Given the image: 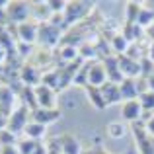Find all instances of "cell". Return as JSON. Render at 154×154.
<instances>
[{
  "mask_svg": "<svg viewBox=\"0 0 154 154\" xmlns=\"http://www.w3.org/2000/svg\"><path fill=\"white\" fill-rule=\"evenodd\" d=\"M2 88H4V86H0V92H2Z\"/></svg>",
  "mask_w": 154,
  "mask_h": 154,
  "instance_id": "cell-40",
  "label": "cell"
},
{
  "mask_svg": "<svg viewBox=\"0 0 154 154\" xmlns=\"http://www.w3.org/2000/svg\"><path fill=\"white\" fill-rule=\"evenodd\" d=\"M88 154H107V152H105V150H102V148H94V150H90ZM129 154H133V150L129 152Z\"/></svg>",
  "mask_w": 154,
  "mask_h": 154,
  "instance_id": "cell-38",
  "label": "cell"
},
{
  "mask_svg": "<svg viewBox=\"0 0 154 154\" xmlns=\"http://www.w3.org/2000/svg\"><path fill=\"white\" fill-rule=\"evenodd\" d=\"M140 72H143V78H148V76L154 74V63L148 57H143V59H140Z\"/></svg>",
  "mask_w": 154,
  "mask_h": 154,
  "instance_id": "cell-29",
  "label": "cell"
},
{
  "mask_svg": "<svg viewBox=\"0 0 154 154\" xmlns=\"http://www.w3.org/2000/svg\"><path fill=\"white\" fill-rule=\"evenodd\" d=\"M102 63H103V66H105L107 82H113V84H119V86H121V82L125 80V76H123V72H121V68H119V60H117V55L107 57V59H103V60H102Z\"/></svg>",
  "mask_w": 154,
  "mask_h": 154,
  "instance_id": "cell-8",
  "label": "cell"
},
{
  "mask_svg": "<svg viewBox=\"0 0 154 154\" xmlns=\"http://www.w3.org/2000/svg\"><path fill=\"white\" fill-rule=\"evenodd\" d=\"M144 127H146V131H148V135L154 137V117H150V119L144 123Z\"/></svg>",
  "mask_w": 154,
  "mask_h": 154,
  "instance_id": "cell-32",
  "label": "cell"
},
{
  "mask_svg": "<svg viewBox=\"0 0 154 154\" xmlns=\"http://www.w3.org/2000/svg\"><path fill=\"white\" fill-rule=\"evenodd\" d=\"M152 20H154V10H146V8H143L139 14V20H137V23H139L140 27H150L152 26Z\"/></svg>",
  "mask_w": 154,
  "mask_h": 154,
  "instance_id": "cell-23",
  "label": "cell"
},
{
  "mask_svg": "<svg viewBox=\"0 0 154 154\" xmlns=\"http://www.w3.org/2000/svg\"><path fill=\"white\" fill-rule=\"evenodd\" d=\"M109 45H111V51L115 53V55H125L127 49L131 47V43L123 37V33H115L111 39H109Z\"/></svg>",
  "mask_w": 154,
  "mask_h": 154,
  "instance_id": "cell-17",
  "label": "cell"
},
{
  "mask_svg": "<svg viewBox=\"0 0 154 154\" xmlns=\"http://www.w3.org/2000/svg\"><path fill=\"white\" fill-rule=\"evenodd\" d=\"M88 72H90V63H84V66L78 70V74L74 76V84H80V86H86L88 84Z\"/></svg>",
  "mask_w": 154,
  "mask_h": 154,
  "instance_id": "cell-28",
  "label": "cell"
},
{
  "mask_svg": "<svg viewBox=\"0 0 154 154\" xmlns=\"http://www.w3.org/2000/svg\"><path fill=\"white\" fill-rule=\"evenodd\" d=\"M31 117V109L27 107V105H18V107L12 111V115L8 117V131H12L14 135H20V133H23L26 131V127H27V123H29V119Z\"/></svg>",
  "mask_w": 154,
  "mask_h": 154,
  "instance_id": "cell-4",
  "label": "cell"
},
{
  "mask_svg": "<svg viewBox=\"0 0 154 154\" xmlns=\"http://www.w3.org/2000/svg\"><path fill=\"white\" fill-rule=\"evenodd\" d=\"M23 133L27 135V139H33V140H37V143H39V139H43V137L47 135V127H45V125L35 123V121H29Z\"/></svg>",
  "mask_w": 154,
  "mask_h": 154,
  "instance_id": "cell-19",
  "label": "cell"
},
{
  "mask_svg": "<svg viewBox=\"0 0 154 154\" xmlns=\"http://www.w3.org/2000/svg\"><path fill=\"white\" fill-rule=\"evenodd\" d=\"M121 117L131 123H137L143 117V105H140L139 100H131V102H125L123 107H121Z\"/></svg>",
  "mask_w": 154,
  "mask_h": 154,
  "instance_id": "cell-12",
  "label": "cell"
},
{
  "mask_svg": "<svg viewBox=\"0 0 154 154\" xmlns=\"http://www.w3.org/2000/svg\"><path fill=\"white\" fill-rule=\"evenodd\" d=\"M94 4L92 2H80V0H74V2H66V10H64V20H66V27L70 29V26L74 23H80L90 16Z\"/></svg>",
  "mask_w": 154,
  "mask_h": 154,
  "instance_id": "cell-1",
  "label": "cell"
},
{
  "mask_svg": "<svg viewBox=\"0 0 154 154\" xmlns=\"http://www.w3.org/2000/svg\"><path fill=\"white\" fill-rule=\"evenodd\" d=\"M60 39H63V29L57 26H53L51 22H43L39 23V33H37V41L41 43L45 49L60 45Z\"/></svg>",
  "mask_w": 154,
  "mask_h": 154,
  "instance_id": "cell-3",
  "label": "cell"
},
{
  "mask_svg": "<svg viewBox=\"0 0 154 154\" xmlns=\"http://www.w3.org/2000/svg\"><path fill=\"white\" fill-rule=\"evenodd\" d=\"M20 96H22L23 105H27L31 111L39 109V105H37V96H35V88H31V86H23V88H22V92H20Z\"/></svg>",
  "mask_w": 154,
  "mask_h": 154,
  "instance_id": "cell-18",
  "label": "cell"
},
{
  "mask_svg": "<svg viewBox=\"0 0 154 154\" xmlns=\"http://www.w3.org/2000/svg\"><path fill=\"white\" fill-rule=\"evenodd\" d=\"M59 143H60L63 154H80V144L72 135H63L59 139Z\"/></svg>",
  "mask_w": 154,
  "mask_h": 154,
  "instance_id": "cell-15",
  "label": "cell"
},
{
  "mask_svg": "<svg viewBox=\"0 0 154 154\" xmlns=\"http://www.w3.org/2000/svg\"><path fill=\"white\" fill-rule=\"evenodd\" d=\"M41 84H43V86H49L51 90H59V86H60V70H59V68H55V70L43 74Z\"/></svg>",
  "mask_w": 154,
  "mask_h": 154,
  "instance_id": "cell-20",
  "label": "cell"
},
{
  "mask_svg": "<svg viewBox=\"0 0 154 154\" xmlns=\"http://www.w3.org/2000/svg\"><path fill=\"white\" fill-rule=\"evenodd\" d=\"M146 80H148V90L154 92V74H152V76H148Z\"/></svg>",
  "mask_w": 154,
  "mask_h": 154,
  "instance_id": "cell-37",
  "label": "cell"
},
{
  "mask_svg": "<svg viewBox=\"0 0 154 154\" xmlns=\"http://www.w3.org/2000/svg\"><path fill=\"white\" fill-rule=\"evenodd\" d=\"M140 10H143V6L139 2H127V22L125 23H137Z\"/></svg>",
  "mask_w": 154,
  "mask_h": 154,
  "instance_id": "cell-22",
  "label": "cell"
},
{
  "mask_svg": "<svg viewBox=\"0 0 154 154\" xmlns=\"http://www.w3.org/2000/svg\"><path fill=\"white\" fill-rule=\"evenodd\" d=\"M100 90H102V96H103V100H105V105H111V103L121 102V88H119V84L105 82Z\"/></svg>",
  "mask_w": 154,
  "mask_h": 154,
  "instance_id": "cell-13",
  "label": "cell"
},
{
  "mask_svg": "<svg viewBox=\"0 0 154 154\" xmlns=\"http://www.w3.org/2000/svg\"><path fill=\"white\" fill-rule=\"evenodd\" d=\"M6 6H8L6 0H0V10H2V8H6Z\"/></svg>",
  "mask_w": 154,
  "mask_h": 154,
  "instance_id": "cell-39",
  "label": "cell"
},
{
  "mask_svg": "<svg viewBox=\"0 0 154 154\" xmlns=\"http://www.w3.org/2000/svg\"><path fill=\"white\" fill-rule=\"evenodd\" d=\"M41 78L43 74L39 72L37 66H33L31 63H26L20 70V80H22L23 86H31V88H37L41 84Z\"/></svg>",
  "mask_w": 154,
  "mask_h": 154,
  "instance_id": "cell-5",
  "label": "cell"
},
{
  "mask_svg": "<svg viewBox=\"0 0 154 154\" xmlns=\"http://www.w3.org/2000/svg\"><path fill=\"white\" fill-rule=\"evenodd\" d=\"M139 102L143 105L144 111H154V92H144V94L139 96Z\"/></svg>",
  "mask_w": 154,
  "mask_h": 154,
  "instance_id": "cell-25",
  "label": "cell"
},
{
  "mask_svg": "<svg viewBox=\"0 0 154 154\" xmlns=\"http://www.w3.org/2000/svg\"><path fill=\"white\" fill-rule=\"evenodd\" d=\"M107 133H109V137H113V139H121L123 133H125V127L121 123H111L107 127Z\"/></svg>",
  "mask_w": 154,
  "mask_h": 154,
  "instance_id": "cell-30",
  "label": "cell"
},
{
  "mask_svg": "<svg viewBox=\"0 0 154 154\" xmlns=\"http://www.w3.org/2000/svg\"><path fill=\"white\" fill-rule=\"evenodd\" d=\"M105 82H107V74H105L103 63L102 60H92L90 63V72H88V84H90V86H96V88H102Z\"/></svg>",
  "mask_w": 154,
  "mask_h": 154,
  "instance_id": "cell-7",
  "label": "cell"
},
{
  "mask_svg": "<svg viewBox=\"0 0 154 154\" xmlns=\"http://www.w3.org/2000/svg\"><path fill=\"white\" fill-rule=\"evenodd\" d=\"M117 60H119V68L123 72L125 78H140L143 72H140V60H133L129 59L127 55H117Z\"/></svg>",
  "mask_w": 154,
  "mask_h": 154,
  "instance_id": "cell-6",
  "label": "cell"
},
{
  "mask_svg": "<svg viewBox=\"0 0 154 154\" xmlns=\"http://www.w3.org/2000/svg\"><path fill=\"white\" fill-rule=\"evenodd\" d=\"M35 96H37V105L43 109H57L55 107V90H51L49 86L39 84L35 88Z\"/></svg>",
  "mask_w": 154,
  "mask_h": 154,
  "instance_id": "cell-11",
  "label": "cell"
},
{
  "mask_svg": "<svg viewBox=\"0 0 154 154\" xmlns=\"http://www.w3.org/2000/svg\"><path fill=\"white\" fill-rule=\"evenodd\" d=\"M4 129H8V117L0 113V131H4Z\"/></svg>",
  "mask_w": 154,
  "mask_h": 154,
  "instance_id": "cell-34",
  "label": "cell"
},
{
  "mask_svg": "<svg viewBox=\"0 0 154 154\" xmlns=\"http://www.w3.org/2000/svg\"><path fill=\"white\" fill-rule=\"evenodd\" d=\"M31 49H33V45H27V43H22V41H18V45H16V51H18V55L22 57V59L29 57Z\"/></svg>",
  "mask_w": 154,
  "mask_h": 154,
  "instance_id": "cell-31",
  "label": "cell"
},
{
  "mask_svg": "<svg viewBox=\"0 0 154 154\" xmlns=\"http://www.w3.org/2000/svg\"><path fill=\"white\" fill-rule=\"evenodd\" d=\"M84 90H86L88 100H90V102L96 105V109H105V100H103L102 90H100V88L90 86V84H88V86H84Z\"/></svg>",
  "mask_w": 154,
  "mask_h": 154,
  "instance_id": "cell-16",
  "label": "cell"
},
{
  "mask_svg": "<svg viewBox=\"0 0 154 154\" xmlns=\"http://www.w3.org/2000/svg\"><path fill=\"white\" fill-rule=\"evenodd\" d=\"M119 88H121V100H125V102L139 100V88H137V80L135 78H125Z\"/></svg>",
  "mask_w": 154,
  "mask_h": 154,
  "instance_id": "cell-14",
  "label": "cell"
},
{
  "mask_svg": "<svg viewBox=\"0 0 154 154\" xmlns=\"http://www.w3.org/2000/svg\"><path fill=\"white\" fill-rule=\"evenodd\" d=\"M16 139H18V137H16L12 131H8V129L0 131V146H14Z\"/></svg>",
  "mask_w": 154,
  "mask_h": 154,
  "instance_id": "cell-27",
  "label": "cell"
},
{
  "mask_svg": "<svg viewBox=\"0 0 154 154\" xmlns=\"http://www.w3.org/2000/svg\"><path fill=\"white\" fill-rule=\"evenodd\" d=\"M6 14H8V23H26L29 22V16L33 14V6L22 0H14V2H8L6 6Z\"/></svg>",
  "mask_w": 154,
  "mask_h": 154,
  "instance_id": "cell-2",
  "label": "cell"
},
{
  "mask_svg": "<svg viewBox=\"0 0 154 154\" xmlns=\"http://www.w3.org/2000/svg\"><path fill=\"white\" fill-rule=\"evenodd\" d=\"M33 8H35V10H33V16L39 20V23L49 22V20H51L53 12H51V8H49V4H47V2H37Z\"/></svg>",
  "mask_w": 154,
  "mask_h": 154,
  "instance_id": "cell-21",
  "label": "cell"
},
{
  "mask_svg": "<svg viewBox=\"0 0 154 154\" xmlns=\"http://www.w3.org/2000/svg\"><path fill=\"white\" fill-rule=\"evenodd\" d=\"M37 33H39V22H26L18 26V37L22 43L33 45L37 41Z\"/></svg>",
  "mask_w": 154,
  "mask_h": 154,
  "instance_id": "cell-9",
  "label": "cell"
},
{
  "mask_svg": "<svg viewBox=\"0 0 154 154\" xmlns=\"http://www.w3.org/2000/svg\"><path fill=\"white\" fill-rule=\"evenodd\" d=\"M78 53L82 59H86V57H90V59H96L98 57V49H96V43H84V45L78 47Z\"/></svg>",
  "mask_w": 154,
  "mask_h": 154,
  "instance_id": "cell-26",
  "label": "cell"
},
{
  "mask_svg": "<svg viewBox=\"0 0 154 154\" xmlns=\"http://www.w3.org/2000/svg\"><path fill=\"white\" fill-rule=\"evenodd\" d=\"M6 59H8V51L4 49L2 45H0V64H4V63H6Z\"/></svg>",
  "mask_w": 154,
  "mask_h": 154,
  "instance_id": "cell-35",
  "label": "cell"
},
{
  "mask_svg": "<svg viewBox=\"0 0 154 154\" xmlns=\"http://www.w3.org/2000/svg\"><path fill=\"white\" fill-rule=\"evenodd\" d=\"M33 154H49V150H47V144L39 143V144H37V148H35V152H33Z\"/></svg>",
  "mask_w": 154,
  "mask_h": 154,
  "instance_id": "cell-33",
  "label": "cell"
},
{
  "mask_svg": "<svg viewBox=\"0 0 154 154\" xmlns=\"http://www.w3.org/2000/svg\"><path fill=\"white\" fill-rule=\"evenodd\" d=\"M57 119H60V109H35V111H31V121H35V123L39 125H51L55 123Z\"/></svg>",
  "mask_w": 154,
  "mask_h": 154,
  "instance_id": "cell-10",
  "label": "cell"
},
{
  "mask_svg": "<svg viewBox=\"0 0 154 154\" xmlns=\"http://www.w3.org/2000/svg\"><path fill=\"white\" fill-rule=\"evenodd\" d=\"M37 140H33V139H22L20 140V144H18V150L20 154H33L35 152V148H37Z\"/></svg>",
  "mask_w": 154,
  "mask_h": 154,
  "instance_id": "cell-24",
  "label": "cell"
},
{
  "mask_svg": "<svg viewBox=\"0 0 154 154\" xmlns=\"http://www.w3.org/2000/svg\"><path fill=\"white\" fill-rule=\"evenodd\" d=\"M148 59H150L152 63H154V41L150 43V45H148Z\"/></svg>",
  "mask_w": 154,
  "mask_h": 154,
  "instance_id": "cell-36",
  "label": "cell"
}]
</instances>
